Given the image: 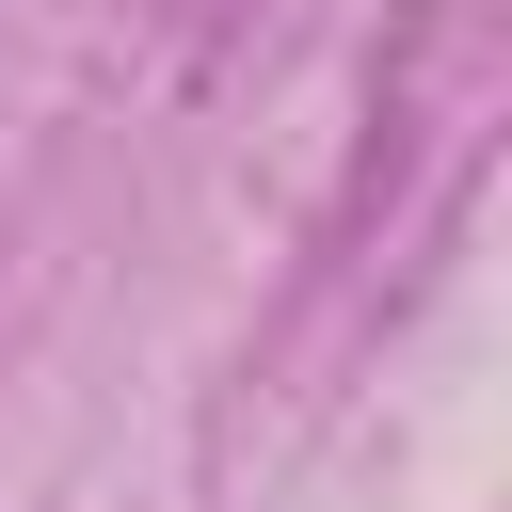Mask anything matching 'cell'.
I'll use <instances>...</instances> for the list:
<instances>
[]
</instances>
